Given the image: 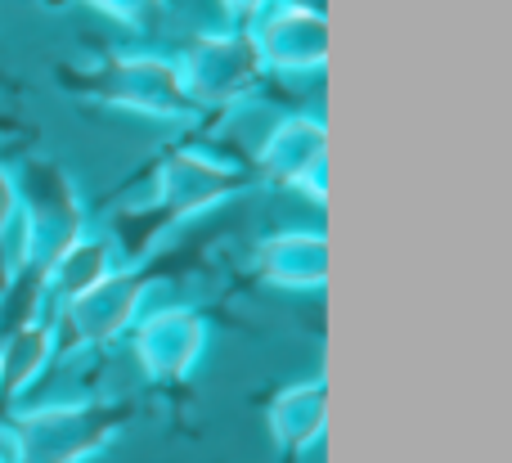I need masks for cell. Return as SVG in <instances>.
<instances>
[{
	"label": "cell",
	"instance_id": "1",
	"mask_svg": "<svg viewBox=\"0 0 512 463\" xmlns=\"http://www.w3.org/2000/svg\"><path fill=\"white\" fill-rule=\"evenodd\" d=\"M153 180L158 185H153L149 203L135 207V212H117L108 221L113 248L126 252V261H144L171 225L189 221V216H203L252 189V176L243 167H230V162L212 158L207 149H194V144H180V149L162 153Z\"/></svg>",
	"mask_w": 512,
	"mask_h": 463
},
{
	"label": "cell",
	"instance_id": "2",
	"mask_svg": "<svg viewBox=\"0 0 512 463\" xmlns=\"http://www.w3.org/2000/svg\"><path fill=\"white\" fill-rule=\"evenodd\" d=\"M131 419V405L113 401H54L36 410H9L0 428L14 463H81L108 446Z\"/></svg>",
	"mask_w": 512,
	"mask_h": 463
},
{
	"label": "cell",
	"instance_id": "3",
	"mask_svg": "<svg viewBox=\"0 0 512 463\" xmlns=\"http://www.w3.org/2000/svg\"><path fill=\"white\" fill-rule=\"evenodd\" d=\"M59 81L81 99H95L122 113L162 117V122H194L198 108L189 104L171 54H104L95 68H63Z\"/></svg>",
	"mask_w": 512,
	"mask_h": 463
},
{
	"label": "cell",
	"instance_id": "4",
	"mask_svg": "<svg viewBox=\"0 0 512 463\" xmlns=\"http://www.w3.org/2000/svg\"><path fill=\"white\" fill-rule=\"evenodd\" d=\"M162 266L149 261H131V266H113L95 288L68 302L54 315V360H68L72 351H95L108 342L126 338L131 324L144 315V297L158 284Z\"/></svg>",
	"mask_w": 512,
	"mask_h": 463
},
{
	"label": "cell",
	"instance_id": "5",
	"mask_svg": "<svg viewBox=\"0 0 512 463\" xmlns=\"http://www.w3.org/2000/svg\"><path fill=\"white\" fill-rule=\"evenodd\" d=\"M180 72V86H185L189 104L198 113L207 108H234L243 99L256 95L265 68L252 50L248 27H230V32H203L185 45V50L171 54Z\"/></svg>",
	"mask_w": 512,
	"mask_h": 463
},
{
	"label": "cell",
	"instance_id": "6",
	"mask_svg": "<svg viewBox=\"0 0 512 463\" xmlns=\"http://www.w3.org/2000/svg\"><path fill=\"white\" fill-rule=\"evenodd\" d=\"M14 185H18V207H23L27 225H32L36 266L54 261L72 239L86 234V207L77 198V185L54 158H27L14 171Z\"/></svg>",
	"mask_w": 512,
	"mask_h": 463
},
{
	"label": "cell",
	"instance_id": "7",
	"mask_svg": "<svg viewBox=\"0 0 512 463\" xmlns=\"http://www.w3.org/2000/svg\"><path fill=\"white\" fill-rule=\"evenodd\" d=\"M256 171L270 185L301 189L315 203L328 194V126L319 113H288L256 149Z\"/></svg>",
	"mask_w": 512,
	"mask_h": 463
},
{
	"label": "cell",
	"instance_id": "8",
	"mask_svg": "<svg viewBox=\"0 0 512 463\" xmlns=\"http://www.w3.org/2000/svg\"><path fill=\"white\" fill-rule=\"evenodd\" d=\"M243 27H248V36H252V50H256V59H261L265 77L324 72V63H328V14L265 5L261 14Z\"/></svg>",
	"mask_w": 512,
	"mask_h": 463
},
{
	"label": "cell",
	"instance_id": "9",
	"mask_svg": "<svg viewBox=\"0 0 512 463\" xmlns=\"http://www.w3.org/2000/svg\"><path fill=\"white\" fill-rule=\"evenodd\" d=\"M135 360L153 383H180L207 351V315L198 306H162L131 324Z\"/></svg>",
	"mask_w": 512,
	"mask_h": 463
},
{
	"label": "cell",
	"instance_id": "10",
	"mask_svg": "<svg viewBox=\"0 0 512 463\" xmlns=\"http://www.w3.org/2000/svg\"><path fill=\"white\" fill-rule=\"evenodd\" d=\"M252 275L288 293H319L328 284L324 230H279L252 248Z\"/></svg>",
	"mask_w": 512,
	"mask_h": 463
},
{
	"label": "cell",
	"instance_id": "11",
	"mask_svg": "<svg viewBox=\"0 0 512 463\" xmlns=\"http://www.w3.org/2000/svg\"><path fill=\"white\" fill-rule=\"evenodd\" d=\"M117 266V248L108 234H81L54 261H45V315H59L68 302H77L86 288H95Z\"/></svg>",
	"mask_w": 512,
	"mask_h": 463
},
{
	"label": "cell",
	"instance_id": "12",
	"mask_svg": "<svg viewBox=\"0 0 512 463\" xmlns=\"http://www.w3.org/2000/svg\"><path fill=\"white\" fill-rule=\"evenodd\" d=\"M54 365V320L41 315V320L23 324L18 333H9L0 342V414H9L36 383L41 374Z\"/></svg>",
	"mask_w": 512,
	"mask_h": 463
},
{
	"label": "cell",
	"instance_id": "13",
	"mask_svg": "<svg viewBox=\"0 0 512 463\" xmlns=\"http://www.w3.org/2000/svg\"><path fill=\"white\" fill-rule=\"evenodd\" d=\"M324 419H328V383L324 378L292 383L270 401V432L288 455H301L306 446H315V441L324 437Z\"/></svg>",
	"mask_w": 512,
	"mask_h": 463
},
{
	"label": "cell",
	"instance_id": "14",
	"mask_svg": "<svg viewBox=\"0 0 512 463\" xmlns=\"http://www.w3.org/2000/svg\"><path fill=\"white\" fill-rule=\"evenodd\" d=\"M90 9H99L104 18H113V23L131 27V32L149 36L162 27V18H167L171 0H86Z\"/></svg>",
	"mask_w": 512,
	"mask_h": 463
},
{
	"label": "cell",
	"instance_id": "15",
	"mask_svg": "<svg viewBox=\"0 0 512 463\" xmlns=\"http://www.w3.org/2000/svg\"><path fill=\"white\" fill-rule=\"evenodd\" d=\"M18 212V185H14V171L0 162V230L9 225V216Z\"/></svg>",
	"mask_w": 512,
	"mask_h": 463
},
{
	"label": "cell",
	"instance_id": "16",
	"mask_svg": "<svg viewBox=\"0 0 512 463\" xmlns=\"http://www.w3.org/2000/svg\"><path fill=\"white\" fill-rule=\"evenodd\" d=\"M270 5V0H221V9L234 18V27H243V23H252L261 9Z\"/></svg>",
	"mask_w": 512,
	"mask_h": 463
},
{
	"label": "cell",
	"instance_id": "17",
	"mask_svg": "<svg viewBox=\"0 0 512 463\" xmlns=\"http://www.w3.org/2000/svg\"><path fill=\"white\" fill-rule=\"evenodd\" d=\"M270 5H283V9H306V14H328V0H270Z\"/></svg>",
	"mask_w": 512,
	"mask_h": 463
}]
</instances>
